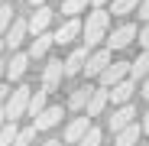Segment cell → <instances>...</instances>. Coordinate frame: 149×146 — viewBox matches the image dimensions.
Listing matches in <instances>:
<instances>
[{
    "instance_id": "cell-1",
    "label": "cell",
    "mask_w": 149,
    "mask_h": 146,
    "mask_svg": "<svg viewBox=\"0 0 149 146\" xmlns=\"http://www.w3.org/2000/svg\"><path fill=\"white\" fill-rule=\"evenodd\" d=\"M107 26H110V16L97 7L94 13H88V23L81 26V33H84V45L88 49H94V45H101L104 39H107Z\"/></svg>"
},
{
    "instance_id": "cell-2",
    "label": "cell",
    "mask_w": 149,
    "mask_h": 146,
    "mask_svg": "<svg viewBox=\"0 0 149 146\" xmlns=\"http://www.w3.org/2000/svg\"><path fill=\"white\" fill-rule=\"evenodd\" d=\"M29 94H33V88H16L13 94H7V101H3V114H7V120H19L23 114H26Z\"/></svg>"
},
{
    "instance_id": "cell-3",
    "label": "cell",
    "mask_w": 149,
    "mask_h": 146,
    "mask_svg": "<svg viewBox=\"0 0 149 146\" xmlns=\"http://www.w3.org/2000/svg\"><path fill=\"white\" fill-rule=\"evenodd\" d=\"M136 26H133V23H123V26L120 29H113V33H107V49H110V52H113V49H127L133 39H136Z\"/></svg>"
},
{
    "instance_id": "cell-4",
    "label": "cell",
    "mask_w": 149,
    "mask_h": 146,
    "mask_svg": "<svg viewBox=\"0 0 149 146\" xmlns=\"http://www.w3.org/2000/svg\"><path fill=\"white\" fill-rule=\"evenodd\" d=\"M107 65H110V49H97V52H91V55H88V62H84V68H81V71H84L88 78H97Z\"/></svg>"
},
{
    "instance_id": "cell-5",
    "label": "cell",
    "mask_w": 149,
    "mask_h": 146,
    "mask_svg": "<svg viewBox=\"0 0 149 146\" xmlns=\"http://www.w3.org/2000/svg\"><path fill=\"white\" fill-rule=\"evenodd\" d=\"M97 78H101L104 88H110V85H117V81H123V78H130V62H110Z\"/></svg>"
},
{
    "instance_id": "cell-6",
    "label": "cell",
    "mask_w": 149,
    "mask_h": 146,
    "mask_svg": "<svg viewBox=\"0 0 149 146\" xmlns=\"http://www.w3.org/2000/svg\"><path fill=\"white\" fill-rule=\"evenodd\" d=\"M133 91H136V81H133V78H123V81H117V85L107 88V101H113V104H130Z\"/></svg>"
},
{
    "instance_id": "cell-7",
    "label": "cell",
    "mask_w": 149,
    "mask_h": 146,
    "mask_svg": "<svg viewBox=\"0 0 149 146\" xmlns=\"http://www.w3.org/2000/svg\"><path fill=\"white\" fill-rule=\"evenodd\" d=\"M62 78H65V68H62V62H49V65H45V71H42V91H45V94L58 91Z\"/></svg>"
},
{
    "instance_id": "cell-8",
    "label": "cell",
    "mask_w": 149,
    "mask_h": 146,
    "mask_svg": "<svg viewBox=\"0 0 149 146\" xmlns=\"http://www.w3.org/2000/svg\"><path fill=\"white\" fill-rule=\"evenodd\" d=\"M58 124H62V107H58V104H52V107L45 104L42 114L33 117V127H36V130H52V127H58Z\"/></svg>"
},
{
    "instance_id": "cell-9",
    "label": "cell",
    "mask_w": 149,
    "mask_h": 146,
    "mask_svg": "<svg viewBox=\"0 0 149 146\" xmlns=\"http://www.w3.org/2000/svg\"><path fill=\"white\" fill-rule=\"evenodd\" d=\"M52 36H55V42H58V45L74 42V39L81 36V20H78V16H68L62 26H58V33H52Z\"/></svg>"
},
{
    "instance_id": "cell-10",
    "label": "cell",
    "mask_w": 149,
    "mask_h": 146,
    "mask_svg": "<svg viewBox=\"0 0 149 146\" xmlns=\"http://www.w3.org/2000/svg\"><path fill=\"white\" fill-rule=\"evenodd\" d=\"M49 23H52V10H49V7L42 3V7H36V13L29 16L26 29H29L33 36H39V33H45V29H49Z\"/></svg>"
},
{
    "instance_id": "cell-11",
    "label": "cell",
    "mask_w": 149,
    "mask_h": 146,
    "mask_svg": "<svg viewBox=\"0 0 149 146\" xmlns=\"http://www.w3.org/2000/svg\"><path fill=\"white\" fill-rule=\"evenodd\" d=\"M133 117H136L133 104H117V110L110 114V130H113V133H117V130H123L127 124H133Z\"/></svg>"
},
{
    "instance_id": "cell-12",
    "label": "cell",
    "mask_w": 149,
    "mask_h": 146,
    "mask_svg": "<svg viewBox=\"0 0 149 146\" xmlns=\"http://www.w3.org/2000/svg\"><path fill=\"white\" fill-rule=\"evenodd\" d=\"M88 130H91V117H88V114H84V117H74L71 124L65 127V143H78Z\"/></svg>"
},
{
    "instance_id": "cell-13",
    "label": "cell",
    "mask_w": 149,
    "mask_h": 146,
    "mask_svg": "<svg viewBox=\"0 0 149 146\" xmlns=\"http://www.w3.org/2000/svg\"><path fill=\"white\" fill-rule=\"evenodd\" d=\"M84 62H88V45H81V49H74V52L62 62V68H65V75H81V68H84Z\"/></svg>"
},
{
    "instance_id": "cell-14",
    "label": "cell",
    "mask_w": 149,
    "mask_h": 146,
    "mask_svg": "<svg viewBox=\"0 0 149 146\" xmlns=\"http://www.w3.org/2000/svg\"><path fill=\"white\" fill-rule=\"evenodd\" d=\"M84 107H88V117H101L104 107H107V88H94Z\"/></svg>"
},
{
    "instance_id": "cell-15",
    "label": "cell",
    "mask_w": 149,
    "mask_h": 146,
    "mask_svg": "<svg viewBox=\"0 0 149 146\" xmlns=\"http://www.w3.org/2000/svg\"><path fill=\"white\" fill-rule=\"evenodd\" d=\"M26 65H29V55H23V52H16L10 62H7V68H3V75L10 78V81H19L23 78V71H26Z\"/></svg>"
},
{
    "instance_id": "cell-16",
    "label": "cell",
    "mask_w": 149,
    "mask_h": 146,
    "mask_svg": "<svg viewBox=\"0 0 149 146\" xmlns=\"http://www.w3.org/2000/svg\"><path fill=\"white\" fill-rule=\"evenodd\" d=\"M139 133H143V127L133 120V124H127L123 130H117V140H113V146H136Z\"/></svg>"
},
{
    "instance_id": "cell-17",
    "label": "cell",
    "mask_w": 149,
    "mask_h": 146,
    "mask_svg": "<svg viewBox=\"0 0 149 146\" xmlns=\"http://www.w3.org/2000/svg\"><path fill=\"white\" fill-rule=\"evenodd\" d=\"M52 42H55V36L49 33V29H45V33H39V36L33 39V45H29V59H42V55L49 52V45H52Z\"/></svg>"
},
{
    "instance_id": "cell-18",
    "label": "cell",
    "mask_w": 149,
    "mask_h": 146,
    "mask_svg": "<svg viewBox=\"0 0 149 146\" xmlns=\"http://www.w3.org/2000/svg\"><path fill=\"white\" fill-rule=\"evenodd\" d=\"M146 75H149V49H143L139 59L130 62V78H133V81H139V78H146Z\"/></svg>"
},
{
    "instance_id": "cell-19",
    "label": "cell",
    "mask_w": 149,
    "mask_h": 146,
    "mask_svg": "<svg viewBox=\"0 0 149 146\" xmlns=\"http://www.w3.org/2000/svg\"><path fill=\"white\" fill-rule=\"evenodd\" d=\"M7 29H10V36H7V45H10V49H16L23 39H26V33H29V29H26V20H13Z\"/></svg>"
},
{
    "instance_id": "cell-20",
    "label": "cell",
    "mask_w": 149,
    "mask_h": 146,
    "mask_svg": "<svg viewBox=\"0 0 149 146\" xmlns=\"http://www.w3.org/2000/svg\"><path fill=\"white\" fill-rule=\"evenodd\" d=\"M42 107H45V91L39 88V91H33V94H29V104H26V114H29V117H39V114H42Z\"/></svg>"
},
{
    "instance_id": "cell-21",
    "label": "cell",
    "mask_w": 149,
    "mask_h": 146,
    "mask_svg": "<svg viewBox=\"0 0 149 146\" xmlns=\"http://www.w3.org/2000/svg\"><path fill=\"white\" fill-rule=\"evenodd\" d=\"M16 133H19V127H16V120H7V124L0 127V146H13Z\"/></svg>"
},
{
    "instance_id": "cell-22",
    "label": "cell",
    "mask_w": 149,
    "mask_h": 146,
    "mask_svg": "<svg viewBox=\"0 0 149 146\" xmlns=\"http://www.w3.org/2000/svg\"><path fill=\"white\" fill-rule=\"evenodd\" d=\"M91 91H94L91 85H84V88H78V91H74V94H71V101H68V104H71L74 110H81V107L88 104V97H91Z\"/></svg>"
},
{
    "instance_id": "cell-23",
    "label": "cell",
    "mask_w": 149,
    "mask_h": 146,
    "mask_svg": "<svg viewBox=\"0 0 149 146\" xmlns=\"http://www.w3.org/2000/svg\"><path fill=\"white\" fill-rule=\"evenodd\" d=\"M36 127H23L19 133H16V140H13V146H33V140H36Z\"/></svg>"
},
{
    "instance_id": "cell-24",
    "label": "cell",
    "mask_w": 149,
    "mask_h": 146,
    "mask_svg": "<svg viewBox=\"0 0 149 146\" xmlns=\"http://www.w3.org/2000/svg\"><path fill=\"white\" fill-rule=\"evenodd\" d=\"M84 7H88V0H65V3H62V13H65V16H78Z\"/></svg>"
},
{
    "instance_id": "cell-25",
    "label": "cell",
    "mask_w": 149,
    "mask_h": 146,
    "mask_svg": "<svg viewBox=\"0 0 149 146\" xmlns=\"http://www.w3.org/2000/svg\"><path fill=\"white\" fill-rule=\"evenodd\" d=\"M74 146H101V130H97V127H91L78 143H74Z\"/></svg>"
},
{
    "instance_id": "cell-26",
    "label": "cell",
    "mask_w": 149,
    "mask_h": 146,
    "mask_svg": "<svg viewBox=\"0 0 149 146\" xmlns=\"http://www.w3.org/2000/svg\"><path fill=\"white\" fill-rule=\"evenodd\" d=\"M139 7V0H113V13L117 16H123V13H133Z\"/></svg>"
},
{
    "instance_id": "cell-27",
    "label": "cell",
    "mask_w": 149,
    "mask_h": 146,
    "mask_svg": "<svg viewBox=\"0 0 149 146\" xmlns=\"http://www.w3.org/2000/svg\"><path fill=\"white\" fill-rule=\"evenodd\" d=\"M13 23V10L7 3H0V33H7V26Z\"/></svg>"
},
{
    "instance_id": "cell-28",
    "label": "cell",
    "mask_w": 149,
    "mask_h": 146,
    "mask_svg": "<svg viewBox=\"0 0 149 146\" xmlns=\"http://www.w3.org/2000/svg\"><path fill=\"white\" fill-rule=\"evenodd\" d=\"M136 36H139V45H143V49H149V23H146V26H143Z\"/></svg>"
},
{
    "instance_id": "cell-29",
    "label": "cell",
    "mask_w": 149,
    "mask_h": 146,
    "mask_svg": "<svg viewBox=\"0 0 149 146\" xmlns=\"http://www.w3.org/2000/svg\"><path fill=\"white\" fill-rule=\"evenodd\" d=\"M136 10H139V16H143V20H146V23H149V0H143V3H139V7H136Z\"/></svg>"
},
{
    "instance_id": "cell-30",
    "label": "cell",
    "mask_w": 149,
    "mask_h": 146,
    "mask_svg": "<svg viewBox=\"0 0 149 146\" xmlns=\"http://www.w3.org/2000/svg\"><path fill=\"white\" fill-rule=\"evenodd\" d=\"M143 97H146V101H149V75H146V81H143V91H139Z\"/></svg>"
},
{
    "instance_id": "cell-31",
    "label": "cell",
    "mask_w": 149,
    "mask_h": 146,
    "mask_svg": "<svg viewBox=\"0 0 149 146\" xmlns=\"http://www.w3.org/2000/svg\"><path fill=\"white\" fill-rule=\"evenodd\" d=\"M7 94H10V88H7V85H0V104L7 101Z\"/></svg>"
},
{
    "instance_id": "cell-32",
    "label": "cell",
    "mask_w": 149,
    "mask_h": 146,
    "mask_svg": "<svg viewBox=\"0 0 149 146\" xmlns=\"http://www.w3.org/2000/svg\"><path fill=\"white\" fill-rule=\"evenodd\" d=\"M139 127H143V133H149V110H146V117H143V124H139Z\"/></svg>"
},
{
    "instance_id": "cell-33",
    "label": "cell",
    "mask_w": 149,
    "mask_h": 146,
    "mask_svg": "<svg viewBox=\"0 0 149 146\" xmlns=\"http://www.w3.org/2000/svg\"><path fill=\"white\" fill-rule=\"evenodd\" d=\"M7 124V114H3V104H0V127Z\"/></svg>"
},
{
    "instance_id": "cell-34",
    "label": "cell",
    "mask_w": 149,
    "mask_h": 146,
    "mask_svg": "<svg viewBox=\"0 0 149 146\" xmlns=\"http://www.w3.org/2000/svg\"><path fill=\"white\" fill-rule=\"evenodd\" d=\"M45 146H62V140H49V143H45Z\"/></svg>"
},
{
    "instance_id": "cell-35",
    "label": "cell",
    "mask_w": 149,
    "mask_h": 146,
    "mask_svg": "<svg viewBox=\"0 0 149 146\" xmlns=\"http://www.w3.org/2000/svg\"><path fill=\"white\" fill-rule=\"evenodd\" d=\"M91 3H94V7H104V3H107V0H91Z\"/></svg>"
},
{
    "instance_id": "cell-36",
    "label": "cell",
    "mask_w": 149,
    "mask_h": 146,
    "mask_svg": "<svg viewBox=\"0 0 149 146\" xmlns=\"http://www.w3.org/2000/svg\"><path fill=\"white\" fill-rule=\"evenodd\" d=\"M29 3H33V7H42V3H45V0H29Z\"/></svg>"
},
{
    "instance_id": "cell-37",
    "label": "cell",
    "mask_w": 149,
    "mask_h": 146,
    "mask_svg": "<svg viewBox=\"0 0 149 146\" xmlns=\"http://www.w3.org/2000/svg\"><path fill=\"white\" fill-rule=\"evenodd\" d=\"M3 68H7V65H3V62H0V78H3Z\"/></svg>"
},
{
    "instance_id": "cell-38",
    "label": "cell",
    "mask_w": 149,
    "mask_h": 146,
    "mask_svg": "<svg viewBox=\"0 0 149 146\" xmlns=\"http://www.w3.org/2000/svg\"><path fill=\"white\" fill-rule=\"evenodd\" d=\"M0 49H3V42H0Z\"/></svg>"
},
{
    "instance_id": "cell-39",
    "label": "cell",
    "mask_w": 149,
    "mask_h": 146,
    "mask_svg": "<svg viewBox=\"0 0 149 146\" xmlns=\"http://www.w3.org/2000/svg\"><path fill=\"white\" fill-rule=\"evenodd\" d=\"M0 3H3V0H0Z\"/></svg>"
}]
</instances>
